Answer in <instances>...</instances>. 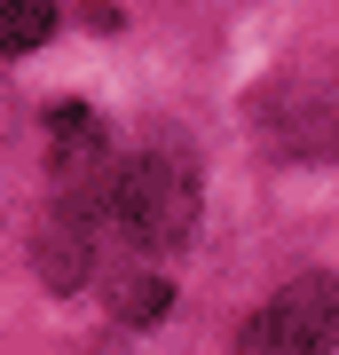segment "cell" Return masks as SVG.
I'll use <instances>...</instances> for the list:
<instances>
[{
	"label": "cell",
	"instance_id": "3957f363",
	"mask_svg": "<svg viewBox=\"0 0 339 355\" xmlns=\"http://www.w3.org/2000/svg\"><path fill=\"white\" fill-rule=\"evenodd\" d=\"M111 316L119 324H158L166 308H174V284L158 277V268H111Z\"/></svg>",
	"mask_w": 339,
	"mask_h": 355
},
{
	"label": "cell",
	"instance_id": "8992f818",
	"mask_svg": "<svg viewBox=\"0 0 339 355\" xmlns=\"http://www.w3.org/2000/svg\"><path fill=\"white\" fill-rule=\"evenodd\" d=\"M95 355H126V347H95Z\"/></svg>",
	"mask_w": 339,
	"mask_h": 355
},
{
	"label": "cell",
	"instance_id": "5b68a950",
	"mask_svg": "<svg viewBox=\"0 0 339 355\" xmlns=\"http://www.w3.org/2000/svg\"><path fill=\"white\" fill-rule=\"evenodd\" d=\"M0 119H8V87H0Z\"/></svg>",
	"mask_w": 339,
	"mask_h": 355
},
{
	"label": "cell",
	"instance_id": "277c9868",
	"mask_svg": "<svg viewBox=\"0 0 339 355\" xmlns=\"http://www.w3.org/2000/svg\"><path fill=\"white\" fill-rule=\"evenodd\" d=\"M55 32V0H0V55H24Z\"/></svg>",
	"mask_w": 339,
	"mask_h": 355
},
{
	"label": "cell",
	"instance_id": "6da1fadb",
	"mask_svg": "<svg viewBox=\"0 0 339 355\" xmlns=\"http://www.w3.org/2000/svg\"><path fill=\"white\" fill-rule=\"evenodd\" d=\"M198 229V166L182 150H134L103 182V237L111 253L158 261Z\"/></svg>",
	"mask_w": 339,
	"mask_h": 355
},
{
	"label": "cell",
	"instance_id": "7a4b0ae2",
	"mask_svg": "<svg viewBox=\"0 0 339 355\" xmlns=\"http://www.w3.org/2000/svg\"><path fill=\"white\" fill-rule=\"evenodd\" d=\"M237 355H339V277L308 268V277L277 284L261 316L245 324Z\"/></svg>",
	"mask_w": 339,
	"mask_h": 355
}]
</instances>
